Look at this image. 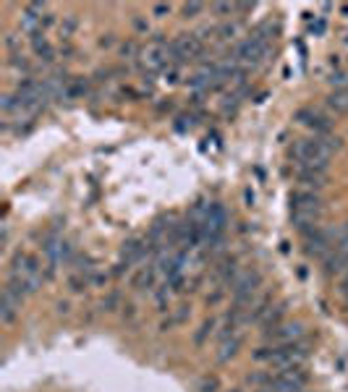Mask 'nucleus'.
Returning a JSON list of instances; mask_svg holds the SVG:
<instances>
[{
    "label": "nucleus",
    "mask_w": 348,
    "mask_h": 392,
    "mask_svg": "<svg viewBox=\"0 0 348 392\" xmlns=\"http://www.w3.org/2000/svg\"><path fill=\"white\" fill-rule=\"evenodd\" d=\"M340 149V139L333 136H312V139H299L294 144V160L299 168H319L327 170V163L333 152Z\"/></svg>",
    "instance_id": "1"
},
{
    "label": "nucleus",
    "mask_w": 348,
    "mask_h": 392,
    "mask_svg": "<svg viewBox=\"0 0 348 392\" xmlns=\"http://www.w3.org/2000/svg\"><path fill=\"white\" fill-rule=\"evenodd\" d=\"M136 58H139L142 68H147V71H160V68H165V65L173 60L171 58V42H165L163 37H152L136 53Z\"/></svg>",
    "instance_id": "2"
},
{
    "label": "nucleus",
    "mask_w": 348,
    "mask_h": 392,
    "mask_svg": "<svg viewBox=\"0 0 348 392\" xmlns=\"http://www.w3.org/2000/svg\"><path fill=\"white\" fill-rule=\"evenodd\" d=\"M202 53V40L196 34H181L171 42V58L173 60H194L196 55Z\"/></svg>",
    "instance_id": "3"
},
{
    "label": "nucleus",
    "mask_w": 348,
    "mask_h": 392,
    "mask_svg": "<svg viewBox=\"0 0 348 392\" xmlns=\"http://www.w3.org/2000/svg\"><path fill=\"white\" fill-rule=\"evenodd\" d=\"M267 50H270V42H264L262 37H249V40H244V42L239 44V60L246 65H257L264 60V55H267Z\"/></svg>",
    "instance_id": "4"
},
{
    "label": "nucleus",
    "mask_w": 348,
    "mask_h": 392,
    "mask_svg": "<svg viewBox=\"0 0 348 392\" xmlns=\"http://www.w3.org/2000/svg\"><path fill=\"white\" fill-rule=\"evenodd\" d=\"M296 120L306 129L315 131V136H330V129H333V120L315 108H301L296 113Z\"/></svg>",
    "instance_id": "5"
},
{
    "label": "nucleus",
    "mask_w": 348,
    "mask_h": 392,
    "mask_svg": "<svg viewBox=\"0 0 348 392\" xmlns=\"http://www.w3.org/2000/svg\"><path fill=\"white\" fill-rule=\"evenodd\" d=\"M267 332V338L275 340L278 345H283V343H296V340L304 335V327L299 325V322H280V325L270 327V329H264Z\"/></svg>",
    "instance_id": "6"
},
{
    "label": "nucleus",
    "mask_w": 348,
    "mask_h": 392,
    "mask_svg": "<svg viewBox=\"0 0 348 392\" xmlns=\"http://www.w3.org/2000/svg\"><path fill=\"white\" fill-rule=\"evenodd\" d=\"M22 295H16L11 288H3V298H0V322L3 325H13V319L22 311Z\"/></svg>",
    "instance_id": "7"
},
{
    "label": "nucleus",
    "mask_w": 348,
    "mask_h": 392,
    "mask_svg": "<svg viewBox=\"0 0 348 392\" xmlns=\"http://www.w3.org/2000/svg\"><path fill=\"white\" fill-rule=\"evenodd\" d=\"M296 175H299V181H301L304 188H309V191H319V188L327 183V173L319 170V168H296Z\"/></svg>",
    "instance_id": "8"
},
{
    "label": "nucleus",
    "mask_w": 348,
    "mask_h": 392,
    "mask_svg": "<svg viewBox=\"0 0 348 392\" xmlns=\"http://www.w3.org/2000/svg\"><path fill=\"white\" fill-rule=\"evenodd\" d=\"M241 348V335L236 329H230V332H220V353L218 359L220 361H228L233 359Z\"/></svg>",
    "instance_id": "9"
},
{
    "label": "nucleus",
    "mask_w": 348,
    "mask_h": 392,
    "mask_svg": "<svg viewBox=\"0 0 348 392\" xmlns=\"http://www.w3.org/2000/svg\"><path fill=\"white\" fill-rule=\"evenodd\" d=\"M29 40H32L34 55H37L40 60H45V63H53L55 50H53V44L47 42V37H45V34H34V37H29Z\"/></svg>",
    "instance_id": "10"
},
{
    "label": "nucleus",
    "mask_w": 348,
    "mask_h": 392,
    "mask_svg": "<svg viewBox=\"0 0 348 392\" xmlns=\"http://www.w3.org/2000/svg\"><path fill=\"white\" fill-rule=\"evenodd\" d=\"M147 240H129L126 243V249H123V254H120V261L126 264V267H131L134 261H139L147 254V246H144Z\"/></svg>",
    "instance_id": "11"
},
{
    "label": "nucleus",
    "mask_w": 348,
    "mask_h": 392,
    "mask_svg": "<svg viewBox=\"0 0 348 392\" xmlns=\"http://www.w3.org/2000/svg\"><path fill=\"white\" fill-rule=\"evenodd\" d=\"M327 108L333 110V113H338V115H348V87L330 92V97H327Z\"/></svg>",
    "instance_id": "12"
},
{
    "label": "nucleus",
    "mask_w": 348,
    "mask_h": 392,
    "mask_svg": "<svg viewBox=\"0 0 348 392\" xmlns=\"http://www.w3.org/2000/svg\"><path fill=\"white\" fill-rule=\"evenodd\" d=\"M155 272H157V267H142L136 277H134V288L136 291H144V288H152L155 283Z\"/></svg>",
    "instance_id": "13"
},
{
    "label": "nucleus",
    "mask_w": 348,
    "mask_h": 392,
    "mask_svg": "<svg viewBox=\"0 0 348 392\" xmlns=\"http://www.w3.org/2000/svg\"><path fill=\"white\" fill-rule=\"evenodd\" d=\"M186 316H189V309H186V306H178V311H175L171 319H165V322H163V329H171V327L181 325Z\"/></svg>",
    "instance_id": "14"
},
{
    "label": "nucleus",
    "mask_w": 348,
    "mask_h": 392,
    "mask_svg": "<svg viewBox=\"0 0 348 392\" xmlns=\"http://www.w3.org/2000/svg\"><path fill=\"white\" fill-rule=\"evenodd\" d=\"M181 11H184L186 19H194L196 13H202V11H205V6H202V3H186V6H184V8H181Z\"/></svg>",
    "instance_id": "15"
},
{
    "label": "nucleus",
    "mask_w": 348,
    "mask_h": 392,
    "mask_svg": "<svg viewBox=\"0 0 348 392\" xmlns=\"http://www.w3.org/2000/svg\"><path fill=\"white\" fill-rule=\"evenodd\" d=\"M330 84H333L335 89L348 87V74H346V71H338V74H333V76H330Z\"/></svg>",
    "instance_id": "16"
},
{
    "label": "nucleus",
    "mask_w": 348,
    "mask_h": 392,
    "mask_svg": "<svg viewBox=\"0 0 348 392\" xmlns=\"http://www.w3.org/2000/svg\"><path fill=\"white\" fill-rule=\"evenodd\" d=\"M218 390V379L215 377H205V379L199 382V392H215Z\"/></svg>",
    "instance_id": "17"
},
{
    "label": "nucleus",
    "mask_w": 348,
    "mask_h": 392,
    "mask_svg": "<svg viewBox=\"0 0 348 392\" xmlns=\"http://www.w3.org/2000/svg\"><path fill=\"white\" fill-rule=\"evenodd\" d=\"M212 327H215V319H209V322H205V325H202V329H199V335H196V343H202V340H205L207 332H212Z\"/></svg>",
    "instance_id": "18"
},
{
    "label": "nucleus",
    "mask_w": 348,
    "mask_h": 392,
    "mask_svg": "<svg viewBox=\"0 0 348 392\" xmlns=\"http://www.w3.org/2000/svg\"><path fill=\"white\" fill-rule=\"evenodd\" d=\"M212 11H215V13H233V11H239V6H228V3H218V6H212Z\"/></svg>",
    "instance_id": "19"
},
{
    "label": "nucleus",
    "mask_w": 348,
    "mask_h": 392,
    "mask_svg": "<svg viewBox=\"0 0 348 392\" xmlns=\"http://www.w3.org/2000/svg\"><path fill=\"white\" fill-rule=\"evenodd\" d=\"M152 13L155 16H165V13H171V6H155Z\"/></svg>",
    "instance_id": "20"
},
{
    "label": "nucleus",
    "mask_w": 348,
    "mask_h": 392,
    "mask_svg": "<svg viewBox=\"0 0 348 392\" xmlns=\"http://www.w3.org/2000/svg\"><path fill=\"white\" fill-rule=\"evenodd\" d=\"M230 392H241V390H230Z\"/></svg>",
    "instance_id": "21"
},
{
    "label": "nucleus",
    "mask_w": 348,
    "mask_h": 392,
    "mask_svg": "<svg viewBox=\"0 0 348 392\" xmlns=\"http://www.w3.org/2000/svg\"><path fill=\"white\" fill-rule=\"evenodd\" d=\"M346 42H348V37H346Z\"/></svg>",
    "instance_id": "22"
}]
</instances>
